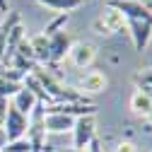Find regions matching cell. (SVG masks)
<instances>
[{
    "mask_svg": "<svg viewBox=\"0 0 152 152\" xmlns=\"http://www.w3.org/2000/svg\"><path fill=\"white\" fill-rule=\"evenodd\" d=\"M106 85H109V80H106V75H104L102 70H85V72L80 75L77 85H75V89H77L82 97H89V94L104 92Z\"/></svg>",
    "mask_w": 152,
    "mask_h": 152,
    "instance_id": "5",
    "label": "cell"
},
{
    "mask_svg": "<svg viewBox=\"0 0 152 152\" xmlns=\"http://www.w3.org/2000/svg\"><path fill=\"white\" fill-rule=\"evenodd\" d=\"M56 152H87V150H75V147H63V150H56Z\"/></svg>",
    "mask_w": 152,
    "mask_h": 152,
    "instance_id": "23",
    "label": "cell"
},
{
    "mask_svg": "<svg viewBox=\"0 0 152 152\" xmlns=\"http://www.w3.org/2000/svg\"><path fill=\"white\" fill-rule=\"evenodd\" d=\"M22 22V17L17 10H7L5 17H3V22H0V61H3V53H5V44H7V36L10 31Z\"/></svg>",
    "mask_w": 152,
    "mask_h": 152,
    "instance_id": "11",
    "label": "cell"
},
{
    "mask_svg": "<svg viewBox=\"0 0 152 152\" xmlns=\"http://www.w3.org/2000/svg\"><path fill=\"white\" fill-rule=\"evenodd\" d=\"M135 85L138 87H152V68H142L135 72Z\"/></svg>",
    "mask_w": 152,
    "mask_h": 152,
    "instance_id": "18",
    "label": "cell"
},
{
    "mask_svg": "<svg viewBox=\"0 0 152 152\" xmlns=\"http://www.w3.org/2000/svg\"><path fill=\"white\" fill-rule=\"evenodd\" d=\"M39 3L56 12H70V10H77L85 0H39Z\"/></svg>",
    "mask_w": 152,
    "mask_h": 152,
    "instance_id": "14",
    "label": "cell"
},
{
    "mask_svg": "<svg viewBox=\"0 0 152 152\" xmlns=\"http://www.w3.org/2000/svg\"><path fill=\"white\" fill-rule=\"evenodd\" d=\"M75 126V116L63 111H44V128L46 133H70Z\"/></svg>",
    "mask_w": 152,
    "mask_h": 152,
    "instance_id": "9",
    "label": "cell"
},
{
    "mask_svg": "<svg viewBox=\"0 0 152 152\" xmlns=\"http://www.w3.org/2000/svg\"><path fill=\"white\" fill-rule=\"evenodd\" d=\"M3 152H31V147H29L27 138H20V140H10L3 147Z\"/></svg>",
    "mask_w": 152,
    "mask_h": 152,
    "instance_id": "17",
    "label": "cell"
},
{
    "mask_svg": "<svg viewBox=\"0 0 152 152\" xmlns=\"http://www.w3.org/2000/svg\"><path fill=\"white\" fill-rule=\"evenodd\" d=\"M7 145V133H5V128L0 126V152H3V147Z\"/></svg>",
    "mask_w": 152,
    "mask_h": 152,
    "instance_id": "22",
    "label": "cell"
},
{
    "mask_svg": "<svg viewBox=\"0 0 152 152\" xmlns=\"http://www.w3.org/2000/svg\"><path fill=\"white\" fill-rule=\"evenodd\" d=\"M128 106H130V111L135 113V116H140V118H150V113H152V99L147 97L142 89H135V92L130 94Z\"/></svg>",
    "mask_w": 152,
    "mask_h": 152,
    "instance_id": "10",
    "label": "cell"
},
{
    "mask_svg": "<svg viewBox=\"0 0 152 152\" xmlns=\"http://www.w3.org/2000/svg\"><path fill=\"white\" fill-rule=\"evenodd\" d=\"M22 87V82H15V80H7L5 75H0V99H12L17 89Z\"/></svg>",
    "mask_w": 152,
    "mask_h": 152,
    "instance_id": "16",
    "label": "cell"
},
{
    "mask_svg": "<svg viewBox=\"0 0 152 152\" xmlns=\"http://www.w3.org/2000/svg\"><path fill=\"white\" fill-rule=\"evenodd\" d=\"M126 27V17L118 12V10H113V7H104L102 12H99V17L94 20V29H97V34H106V36H111V34H116V31H121Z\"/></svg>",
    "mask_w": 152,
    "mask_h": 152,
    "instance_id": "4",
    "label": "cell"
},
{
    "mask_svg": "<svg viewBox=\"0 0 152 152\" xmlns=\"http://www.w3.org/2000/svg\"><path fill=\"white\" fill-rule=\"evenodd\" d=\"M87 152H104V147H102V140H99V138H94V140L87 145Z\"/></svg>",
    "mask_w": 152,
    "mask_h": 152,
    "instance_id": "21",
    "label": "cell"
},
{
    "mask_svg": "<svg viewBox=\"0 0 152 152\" xmlns=\"http://www.w3.org/2000/svg\"><path fill=\"white\" fill-rule=\"evenodd\" d=\"M126 29L130 34V41L135 46V51H145L150 39H152V22H142V20H126Z\"/></svg>",
    "mask_w": 152,
    "mask_h": 152,
    "instance_id": "7",
    "label": "cell"
},
{
    "mask_svg": "<svg viewBox=\"0 0 152 152\" xmlns=\"http://www.w3.org/2000/svg\"><path fill=\"white\" fill-rule=\"evenodd\" d=\"M70 46H72V39L65 29L48 36V65H58L61 61H65Z\"/></svg>",
    "mask_w": 152,
    "mask_h": 152,
    "instance_id": "6",
    "label": "cell"
},
{
    "mask_svg": "<svg viewBox=\"0 0 152 152\" xmlns=\"http://www.w3.org/2000/svg\"><path fill=\"white\" fill-rule=\"evenodd\" d=\"M7 106H10V102H7V99H0V126L5 123V116H7Z\"/></svg>",
    "mask_w": 152,
    "mask_h": 152,
    "instance_id": "20",
    "label": "cell"
},
{
    "mask_svg": "<svg viewBox=\"0 0 152 152\" xmlns=\"http://www.w3.org/2000/svg\"><path fill=\"white\" fill-rule=\"evenodd\" d=\"M113 152H138L135 142H130V140H121L116 147H113Z\"/></svg>",
    "mask_w": 152,
    "mask_h": 152,
    "instance_id": "19",
    "label": "cell"
},
{
    "mask_svg": "<svg viewBox=\"0 0 152 152\" xmlns=\"http://www.w3.org/2000/svg\"><path fill=\"white\" fill-rule=\"evenodd\" d=\"M109 7L118 10L126 20H142V22H152V7L142 0H109Z\"/></svg>",
    "mask_w": 152,
    "mask_h": 152,
    "instance_id": "2",
    "label": "cell"
},
{
    "mask_svg": "<svg viewBox=\"0 0 152 152\" xmlns=\"http://www.w3.org/2000/svg\"><path fill=\"white\" fill-rule=\"evenodd\" d=\"M150 121H152V113H150Z\"/></svg>",
    "mask_w": 152,
    "mask_h": 152,
    "instance_id": "24",
    "label": "cell"
},
{
    "mask_svg": "<svg viewBox=\"0 0 152 152\" xmlns=\"http://www.w3.org/2000/svg\"><path fill=\"white\" fill-rule=\"evenodd\" d=\"M10 104H12L17 111H20V113L29 116V111H31L36 104H39V99H36V97H34V92H29L27 87H20V89H17V94L10 99Z\"/></svg>",
    "mask_w": 152,
    "mask_h": 152,
    "instance_id": "12",
    "label": "cell"
},
{
    "mask_svg": "<svg viewBox=\"0 0 152 152\" xmlns=\"http://www.w3.org/2000/svg\"><path fill=\"white\" fill-rule=\"evenodd\" d=\"M27 126H29V121H27V116L24 113H20L12 104L7 106V116H5V123H3V128H5V133H7V142L10 140H20V138H24L27 135Z\"/></svg>",
    "mask_w": 152,
    "mask_h": 152,
    "instance_id": "8",
    "label": "cell"
},
{
    "mask_svg": "<svg viewBox=\"0 0 152 152\" xmlns=\"http://www.w3.org/2000/svg\"><path fill=\"white\" fill-rule=\"evenodd\" d=\"M70 133H72V147L75 150H87V145L97 138V113L77 116Z\"/></svg>",
    "mask_w": 152,
    "mask_h": 152,
    "instance_id": "1",
    "label": "cell"
},
{
    "mask_svg": "<svg viewBox=\"0 0 152 152\" xmlns=\"http://www.w3.org/2000/svg\"><path fill=\"white\" fill-rule=\"evenodd\" d=\"M29 46H31V53H34V61L39 65H48V39L44 34L29 39Z\"/></svg>",
    "mask_w": 152,
    "mask_h": 152,
    "instance_id": "13",
    "label": "cell"
},
{
    "mask_svg": "<svg viewBox=\"0 0 152 152\" xmlns=\"http://www.w3.org/2000/svg\"><path fill=\"white\" fill-rule=\"evenodd\" d=\"M68 58L77 70H89L92 63L97 61V46L92 41H72V46L68 51Z\"/></svg>",
    "mask_w": 152,
    "mask_h": 152,
    "instance_id": "3",
    "label": "cell"
},
{
    "mask_svg": "<svg viewBox=\"0 0 152 152\" xmlns=\"http://www.w3.org/2000/svg\"><path fill=\"white\" fill-rule=\"evenodd\" d=\"M65 24H68V12H58V15H56L53 20L44 27V36L48 39V36H53L56 31H63V29H65Z\"/></svg>",
    "mask_w": 152,
    "mask_h": 152,
    "instance_id": "15",
    "label": "cell"
}]
</instances>
